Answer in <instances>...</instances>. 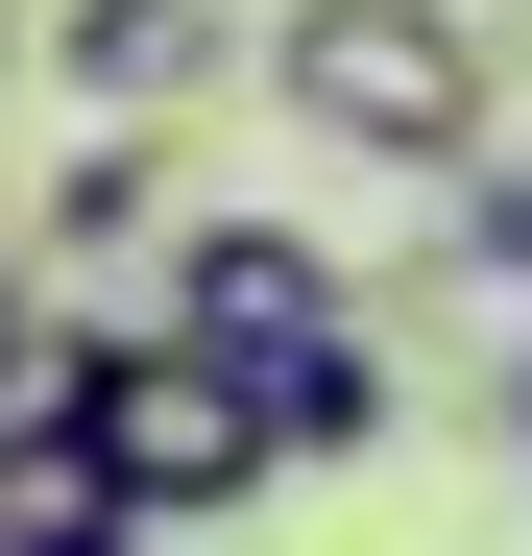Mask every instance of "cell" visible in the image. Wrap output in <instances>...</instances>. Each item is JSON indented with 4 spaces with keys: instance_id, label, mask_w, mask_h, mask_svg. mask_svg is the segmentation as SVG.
Wrapping results in <instances>:
<instances>
[{
    "instance_id": "obj_2",
    "label": "cell",
    "mask_w": 532,
    "mask_h": 556,
    "mask_svg": "<svg viewBox=\"0 0 532 556\" xmlns=\"http://www.w3.org/2000/svg\"><path fill=\"white\" fill-rule=\"evenodd\" d=\"M266 98L315 146H364V169H460L484 146V25L460 0H291L266 25Z\"/></svg>"
},
{
    "instance_id": "obj_7",
    "label": "cell",
    "mask_w": 532,
    "mask_h": 556,
    "mask_svg": "<svg viewBox=\"0 0 532 556\" xmlns=\"http://www.w3.org/2000/svg\"><path fill=\"white\" fill-rule=\"evenodd\" d=\"M388 412H411V388H388V339H315L291 388H266V435H291V459H364Z\"/></svg>"
},
{
    "instance_id": "obj_6",
    "label": "cell",
    "mask_w": 532,
    "mask_h": 556,
    "mask_svg": "<svg viewBox=\"0 0 532 556\" xmlns=\"http://www.w3.org/2000/svg\"><path fill=\"white\" fill-rule=\"evenodd\" d=\"M122 242H169V146H73L49 194H25V266L73 291V266H122Z\"/></svg>"
},
{
    "instance_id": "obj_9",
    "label": "cell",
    "mask_w": 532,
    "mask_h": 556,
    "mask_svg": "<svg viewBox=\"0 0 532 556\" xmlns=\"http://www.w3.org/2000/svg\"><path fill=\"white\" fill-rule=\"evenodd\" d=\"M0 556H145V532H98V508H25V532H0Z\"/></svg>"
},
{
    "instance_id": "obj_8",
    "label": "cell",
    "mask_w": 532,
    "mask_h": 556,
    "mask_svg": "<svg viewBox=\"0 0 532 556\" xmlns=\"http://www.w3.org/2000/svg\"><path fill=\"white\" fill-rule=\"evenodd\" d=\"M460 266H484V291H532V169H484V194H460Z\"/></svg>"
},
{
    "instance_id": "obj_11",
    "label": "cell",
    "mask_w": 532,
    "mask_h": 556,
    "mask_svg": "<svg viewBox=\"0 0 532 556\" xmlns=\"http://www.w3.org/2000/svg\"><path fill=\"white\" fill-rule=\"evenodd\" d=\"M0 49H25V0H0Z\"/></svg>"
},
{
    "instance_id": "obj_10",
    "label": "cell",
    "mask_w": 532,
    "mask_h": 556,
    "mask_svg": "<svg viewBox=\"0 0 532 556\" xmlns=\"http://www.w3.org/2000/svg\"><path fill=\"white\" fill-rule=\"evenodd\" d=\"M508 459H532V339H508Z\"/></svg>"
},
{
    "instance_id": "obj_4",
    "label": "cell",
    "mask_w": 532,
    "mask_h": 556,
    "mask_svg": "<svg viewBox=\"0 0 532 556\" xmlns=\"http://www.w3.org/2000/svg\"><path fill=\"white\" fill-rule=\"evenodd\" d=\"M49 73H73L98 146H169L218 73H266V25H218V0H49Z\"/></svg>"
},
{
    "instance_id": "obj_1",
    "label": "cell",
    "mask_w": 532,
    "mask_h": 556,
    "mask_svg": "<svg viewBox=\"0 0 532 556\" xmlns=\"http://www.w3.org/2000/svg\"><path fill=\"white\" fill-rule=\"evenodd\" d=\"M266 484H291V435H266V388H242V363H194V339L98 315L73 508H98V532H145V556H194V532H218V508H266Z\"/></svg>"
},
{
    "instance_id": "obj_3",
    "label": "cell",
    "mask_w": 532,
    "mask_h": 556,
    "mask_svg": "<svg viewBox=\"0 0 532 556\" xmlns=\"http://www.w3.org/2000/svg\"><path fill=\"white\" fill-rule=\"evenodd\" d=\"M145 339H194V363H242V388H291L315 339H364V291H339V242H315V218H169Z\"/></svg>"
},
{
    "instance_id": "obj_12",
    "label": "cell",
    "mask_w": 532,
    "mask_h": 556,
    "mask_svg": "<svg viewBox=\"0 0 532 556\" xmlns=\"http://www.w3.org/2000/svg\"><path fill=\"white\" fill-rule=\"evenodd\" d=\"M460 25H484V0H460Z\"/></svg>"
},
{
    "instance_id": "obj_5",
    "label": "cell",
    "mask_w": 532,
    "mask_h": 556,
    "mask_svg": "<svg viewBox=\"0 0 532 556\" xmlns=\"http://www.w3.org/2000/svg\"><path fill=\"white\" fill-rule=\"evenodd\" d=\"M73 412H98V291L0 266V532H25V508H73Z\"/></svg>"
}]
</instances>
